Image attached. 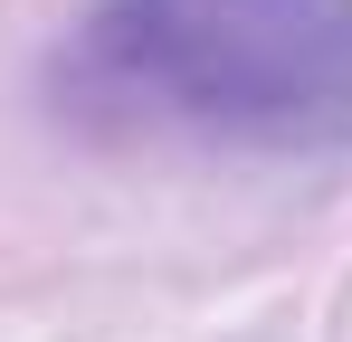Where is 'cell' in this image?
Listing matches in <instances>:
<instances>
[{
    "instance_id": "obj_1",
    "label": "cell",
    "mask_w": 352,
    "mask_h": 342,
    "mask_svg": "<svg viewBox=\"0 0 352 342\" xmlns=\"http://www.w3.org/2000/svg\"><path fill=\"white\" fill-rule=\"evenodd\" d=\"M58 76L124 133L352 152V0H96Z\"/></svg>"
}]
</instances>
